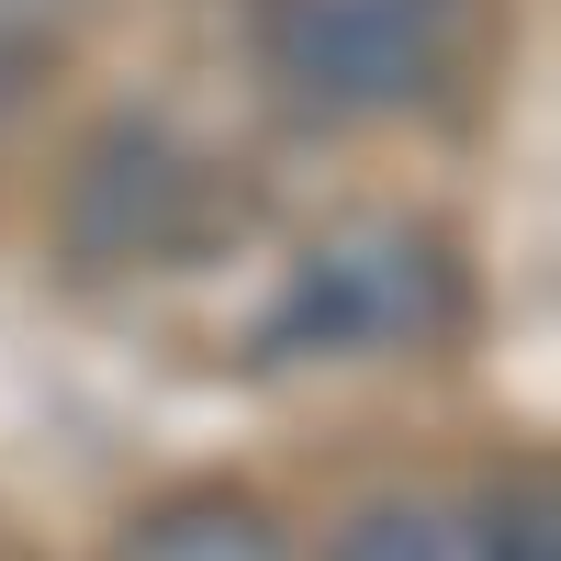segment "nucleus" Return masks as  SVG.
Segmentation results:
<instances>
[{
	"label": "nucleus",
	"mask_w": 561,
	"mask_h": 561,
	"mask_svg": "<svg viewBox=\"0 0 561 561\" xmlns=\"http://www.w3.org/2000/svg\"><path fill=\"white\" fill-rule=\"evenodd\" d=\"M472 314L460 248L415 214H359L337 237H314L259 314V359H415L449 348Z\"/></svg>",
	"instance_id": "f257e3e1"
},
{
	"label": "nucleus",
	"mask_w": 561,
	"mask_h": 561,
	"mask_svg": "<svg viewBox=\"0 0 561 561\" xmlns=\"http://www.w3.org/2000/svg\"><path fill=\"white\" fill-rule=\"evenodd\" d=\"M259 57L304 124L427 113L472 57V0H259Z\"/></svg>",
	"instance_id": "f03ea898"
},
{
	"label": "nucleus",
	"mask_w": 561,
	"mask_h": 561,
	"mask_svg": "<svg viewBox=\"0 0 561 561\" xmlns=\"http://www.w3.org/2000/svg\"><path fill=\"white\" fill-rule=\"evenodd\" d=\"M225 237V192L192 147H169L158 124H113L79 169L68 203V259L79 270H192Z\"/></svg>",
	"instance_id": "7ed1b4c3"
},
{
	"label": "nucleus",
	"mask_w": 561,
	"mask_h": 561,
	"mask_svg": "<svg viewBox=\"0 0 561 561\" xmlns=\"http://www.w3.org/2000/svg\"><path fill=\"white\" fill-rule=\"evenodd\" d=\"M325 561H561L550 494H393L359 505Z\"/></svg>",
	"instance_id": "20e7f679"
},
{
	"label": "nucleus",
	"mask_w": 561,
	"mask_h": 561,
	"mask_svg": "<svg viewBox=\"0 0 561 561\" xmlns=\"http://www.w3.org/2000/svg\"><path fill=\"white\" fill-rule=\"evenodd\" d=\"M113 561H293V539H280V517L259 494H225V483H192V494H169L147 505V517L124 528Z\"/></svg>",
	"instance_id": "39448f33"
},
{
	"label": "nucleus",
	"mask_w": 561,
	"mask_h": 561,
	"mask_svg": "<svg viewBox=\"0 0 561 561\" xmlns=\"http://www.w3.org/2000/svg\"><path fill=\"white\" fill-rule=\"evenodd\" d=\"M79 34V0H0V90H23Z\"/></svg>",
	"instance_id": "423d86ee"
}]
</instances>
